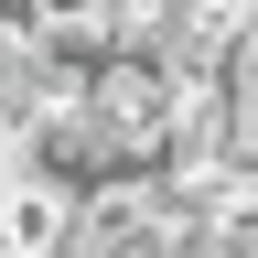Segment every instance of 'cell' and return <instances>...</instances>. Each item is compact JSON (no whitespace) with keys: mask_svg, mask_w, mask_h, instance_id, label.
I'll use <instances>...</instances> for the list:
<instances>
[{"mask_svg":"<svg viewBox=\"0 0 258 258\" xmlns=\"http://www.w3.org/2000/svg\"><path fill=\"white\" fill-rule=\"evenodd\" d=\"M215 86H226V161L258 172V22L237 32V54L215 64Z\"/></svg>","mask_w":258,"mask_h":258,"instance_id":"1","label":"cell"}]
</instances>
